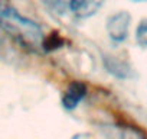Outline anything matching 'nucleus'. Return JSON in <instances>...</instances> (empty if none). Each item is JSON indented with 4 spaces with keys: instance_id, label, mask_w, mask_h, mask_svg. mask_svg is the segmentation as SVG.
I'll use <instances>...</instances> for the list:
<instances>
[{
    "instance_id": "f257e3e1",
    "label": "nucleus",
    "mask_w": 147,
    "mask_h": 139,
    "mask_svg": "<svg viewBox=\"0 0 147 139\" xmlns=\"http://www.w3.org/2000/svg\"><path fill=\"white\" fill-rule=\"evenodd\" d=\"M0 28L28 48L36 49L43 44L40 26L25 18L5 0H0Z\"/></svg>"
},
{
    "instance_id": "f03ea898",
    "label": "nucleus",
    "mask_w": 147,
    "mask_h": 139,
    "mask_svg": "<svg viewBox=\"0 0 147 139\" xmlns=\"http://www.w3.org/2000/svg\"><path fill=\"white\" fill-rule=\"evenodd\" d=\"M131 16L127 12H118L107 19V33L114 42H123L128 36Z\"/></svg>"
},
{
    "instance_id": "7ed1b4c3",
    "label": "nucleus",
    "mask_w": 147,
    "mask_h": 139,
    "mask_svg": "<svg viewBox=\"0 0 147 139\" xmlns=\"http://www.w3.org/2000/svg\"><path fill=\"white\" fill-rule=\"evenodd\" d=\"M87 93H88V89H87V86L82 81H72L68 86V89L63 93V96H62L63 109H66V110L77 109L80 106V103L85 99Z\"/></svg>"
},
{
    "instance_id": "20e7f679",
    "label": "nucleus",
    "mask_w": 147,
    "mask_h": 139,
    "mask_svg": "<svg viewBox=\"0 0 147 139\" xmlns=\"http://www.w3.org/2000/svg\"><path fill=\"white\" fill-rule=\"evenodd\" d=\"M102 5L104 0H69L71 12L81 19L94 16Z\"/></svg>"
},
{
    "instance_id": "39448f33",
    "label": "nucleus",
    "mask_w": 147,
    "mask_h": 139,
    "mask_svg": "<svg viewBox=\"0 0 147 139\" xmlns=\"http://www.w3.org/2000/svg\"><path fill=\"white\" fill-rule=\"evenodd\" d=\"M42 2L55 13H63L66 7H69V0H42Z\"/></svg>"
},
{
    "instance_id": "423d86ee",
    "label": "nucleus",
    "mask_w": 147,
    "mask_h": 139,
    "mask_svg": "<svg viewBox=\"0 0 147 139\" xmlns=\"http://www.w3.org/2000/svg\"><path fill=\"white\" fill-rule=\"evenodd\" d=\"M136 39L141 46L147 48V19H144L138 23L137 31H136Z\"/></svg>"
},
{
    "instance_id": "0eeeda50",
    "label": "nucleus",
    "mask_w": 147,
    "mask_h": 139,
    "mask_svg": "<svg viewBox=\"0 0 147 139\" xmlns=\"http://www.w3.org/2000/svg\"><path fill=\"white\" fill-rule=\"evenodd\" d=\"M113 139H144V138L131 129H120V130H117V133Z\"/></svg>"
},
{
    "instance_id": "6e6552de",
    "label": "nucleus",
    "mask_w": 147,
    "mask_h": 139,
    "mask_svg": "<svg viewBox=\"0 0 147 139\" xmlns=\"http://www.w3.org/2000/svg\"><path fill=\"white\" fill-rule=\"evenodd\" d=\"M71 139H94L90 133H77V135H74Z\"/></svg>"
},
{
    "instance_id": "1a4fd4ad",
    "label": "nucleus",
    "mask_w": 147,
    "mask_h": 139,
    "mask_svg": "<svg viewBox=\"0 0 147 139\" xmlns=\"http://www.w3.org/2000/svg\"><path fill=\"white\" fill-rule=\"evenodd\" d=\"M134 2H147V0H134Z\"/></svg>"
}]
</instances>
